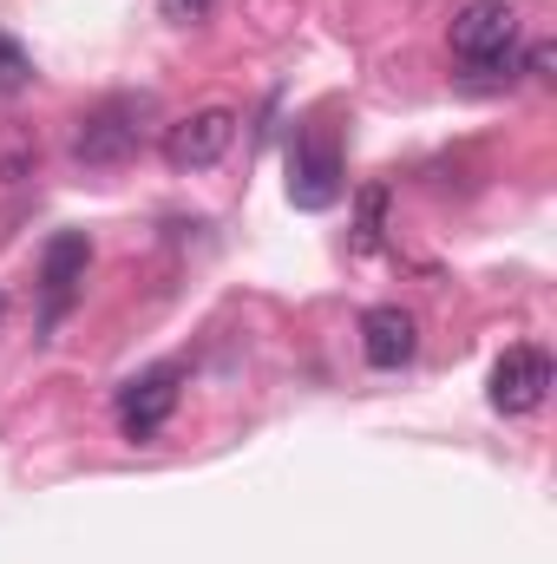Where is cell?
Returning a JSON list of instances; mask_svg holds the SVG:
<instances>
[{
    "label": "cell",
    "mask_w": 557,
    "mask_h": 564,
    "mask_svg": "<svg viewBox=\"0 0 557 564\" xmlns=\"http://www.w3.org/2000/svg\"><path fill=\"white\" fill-rule=\"evenodd\" d=\"M452 53L472 66V73H518L512 66V53H518V7L512 0H466L459 13H452Z\"/></svg>",
    "instance_id": "cell-1"
},
{
    "label": "cell",
    "mask_w": 557,
    "mask_h": 564,
    "mask_svg": "<svg viewBox=\"0 0 557 564\" xmlns=\"http://www.w3.org/2000/svg\"><path fill=\"white\" fill-rule=\"evenodd\" d=\"M144 119H151V99H106V106H92L79 119V132H73V158L92 164V171L125 164L144 144Z\"/></svg>",
    "instance_id": "cell-2"
},
{
    "label": "cell",
    "mask_w": 557,
    "mask_h": 564,
    "mask_svg": "<svg viewBox=\"0 0 557 564\" xmlns=\"http://www.w3.org/2000/svg\"><path fill=\"white\" fill-rule=\"evenodd\" d=\"M341 197V144L328 126H308L288 151V204L295 210H328Z\"/></svg>",
    "instance_id": "cell-3"
},
{
    "label": "cell",
    "mask_w": 557,
    "mask_h": 564,
    "mask_svg": "<svg viewBox=\"0 0 557 564\" xmlns=\"http://www.w3.org/2000/svg\"><path fill=\"white\" fill-rule=\"evenodd\" d=\"M545 394H551V355L532 348V341L505 348L499 368H492V408L499 414H538Z\"/></svg>",
    "instance_id": "cell-4"
},
{
    "label": "cell",
    "mask_w": 557,
    "mask_h": 564,
    "mask_svg": "<svg viewBox=\"0 0 557 564\" xmlns=\"http://www.w3.org/2000/svg\"><path fill=\"white\" fill-rule=\"evenodd\" d=\"M230 139H237V112L230 106H210V112H190L184 126H171L164 158H171V171H210L230 151Z\"/></svg>",
    "instance_id": "cell-5"
},
{
    "label": "cell",
    "mask_w": 557,
    "mask_h": 564,
    "mask_svg": "<svg viewBox=\"0 0 557 564\" xmlns=\"http://www.w3.org/2000/svg\"><path fill=\"white\" fill-rule=\"evenodd\" d=\"M171 414H177V368H151V375L119 388V426H125V440H151Z\"/></svg>",
    "instance_id": "cell-6"
},
{
    "label": "cell",
    "mask_w": 557,
    "mask_h": 564,
    "mask_svg": "<svg viewBox=\"0 0 557 564\" xmlns=\"http://www.w3.org/2000/svg\"><path fill=\"white\" fill-rule=\"evenodd\" d=\"M361 355H368L374 368H407V361L419 355V322L401 308V302L368 308V315H361Z\"/></svg>",
    "instance_id": "cell-7"
},
{
    "label": "cell",
    "mask_w": 557,
    "mask_h": 564,
    "mask_svg": "<svg viewBox=\"0 0 557 564\" xmlns=\"http://www.w3.org/2000/svg\"><path fill=\"white\" fill-rule=\"evenodd\" d=\"M86 263H92V243H86L79 230H66V237H53V243H46V257H40L46 322H59V315H66V302H73V295H79V282H86Z\"/></svg>",
    "instance_id": "cell-8"
},
{
    "label": "cell",
    "mask_w": 557,
    "mask_h": 564,
    "mask_svg": "<svg viewBox=\"0 0 557 564\" xmlns=\"http://www.w3.org/2000/svg\"><path fill=\"white\" fill-rule=\"evenodd\" d=\"M26 79H33V59H26V46L0 33V93H20Z\"/></svg>",
    "instance_id": "cell-9"
},
{
    "label": "cell",
    "mask_w": 557,
    "mask_h": 564,
    "mask_svg": "<svg viewBox=\"0 0 557 564\" xmlns=\"http://www.w3.org/2000/svg\"><path fill=\"white\" fill-rule=\"evenodd\" d=\"M381 224H387V191H381V184H368V191H361V250H374V243H381Z\"/></svg>",
    "instance_id": "cell-10"
},
{
    "label": "cell",
    "mask_w": 557,
    "mask_h": 564,
    "mask_svg": "<svg viewBox=\"0 0 557 564\" xmlns=\"http://www.w3.org/2000/svg\"><path fill=\"white\" fill-rule=\"evenodd\" d=\"M157 7H164V20H177V26H190V20H204V13H210L217 0H157Z\"/></svg>",
    "instance_id": "cell-11"
},
{
    "label": "cell",
    "mask_w": 557,
    "mask_h": 564,
    "mask_svg": "<svg viewBox=\"0 0 557 564\" xmlns=\"http://www.w3.org/2000/svg\"><path fill=\"white\" fill-rule=\"evenodd\" d=\"M551 66H557V53H551V46H532V79H557Z\"/></svg>",
    "instance_id": "cell-12"
},
{
    "label": "cell",
    "mask_w": 557,
    "mask_h": 564,
    "mask_svg": "<svg viewBox=\"0 0 557 564\" xmlns=\"http://www.w3.org/2000/svg\"><path fill=\"white\" fill-rule=\"evenodd\" d=\"M0 315H7V295H0Z\"/></svg>",
    "instance_id": "cell-13"
}]
</instances>
